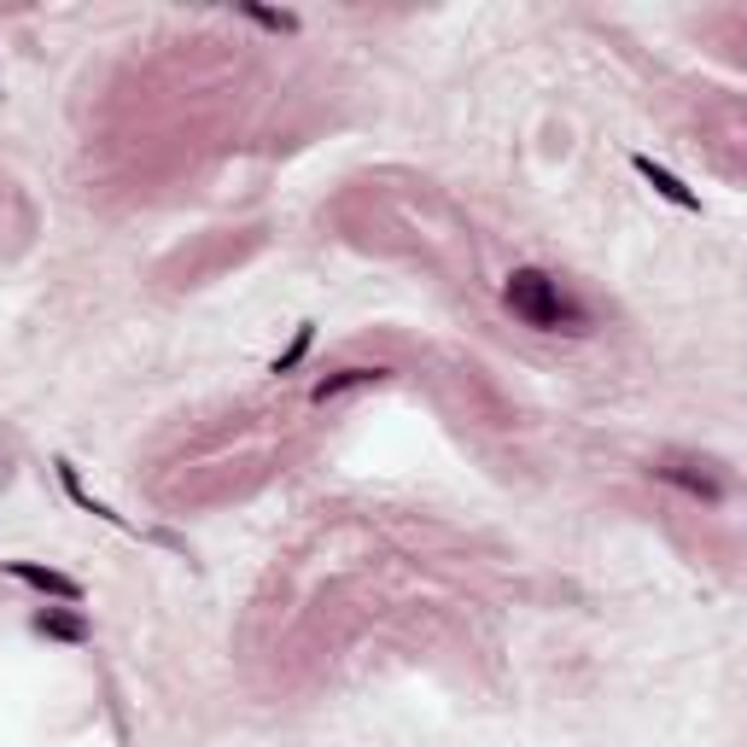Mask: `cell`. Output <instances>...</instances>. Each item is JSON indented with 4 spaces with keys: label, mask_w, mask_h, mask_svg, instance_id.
Wrapping results in <instances>:
<instances>
[{
    "label": "cell",
    "mask_w": 747,
    "mask_h": 747,
    "mask_svg": "<svg viewBox=\"0 0 747 747\" xmlns=\"http://www.w3.org/2000/svg\"><path fill=\"white\" fill-rule=\"evenodd\" d=\"M502 304H508V316L532 333H590L596 328L590 310L549 275V269H514V275L502 281Z\"/></svg>",
    "instance_id": "obj_1"
},
{
    "label": "cell",
    "mask_w": 747,
    "mask_h": 747,
    "mask_svg": "<svg viewBox=\"0 0 747 747\" xmlns=\"http://www.w3.org/2000/svg\"><path fill=\"white\" fill-rule=\"evenodd\" d=\"M654 473L666 485L689 490V497H701V502H724L730 497V473L719 462H707V455H660Z\"/></svg>",
    "instance_id": "obj_2"
},
{
    "label": "cell",
    "mask_w": 747,
    "mask_h": 747,
    "mask_svg": "<svg viewBox=\"0 0 747 747\" xmlns=\"http://www.w3.org/2000/svg\"><path fill=\"white\" fill-rule=\"evenodd\" d=\"M392 363H351V368H333V374H321V380L310 386V403H328V398H345V392H363V386H380V380H392Z\"/></svg>",
    "instance_id": "obj_3"
},
{
    "label": "cell",
    "mask_w": 747,
    "mask_h": 747,
    "mask_svg": "<svg viewBox=\"0 0 747 747\" xmlns=\"http://www.w3.org/2000/svg\"><path fill=\"white\" fill-rule=\"evenodd\" d=\"M7 579L42 590V596H54V602H71V607L82 602V584L71 572H54V567H42V560H7Z\"/></svg>",
    "instance_id": "obj_4"
},
{
    "label": "cell",
    "mask_w": 747,
    "mask_h": 747,
    "mask_svg": "<svg viewBox=\"0 0 747 747\" xmlns=\"http://www.w3.org/2000/svg\"><path fill=\"white\" fill-rule=\"evenodd\" d=\"M54 473H59V485H64V497H71L76 508H82V514H94V520H106V525H117V532H134V537H141V525H129L123 514H117V508L111 502H99L94 497V490L88 485H82V473H76V462H64V455H59V462H54Z\"/></svg>",
    "instance_id": "obj_5"
},
{
    "label": "cell",
    "mask_w": 747,
    "mask_h": 747,
    "mask_svg": "<svg viewBox=\"0 0 747 747\" xmlns=\"http://www.w3.org/2000/svg\"><path fill=\"white\" fill-rule=\"evenodd\" d=\"M631 169H637V176L654 187L660 199H666V205H677V211H701V193H695V187H684V181H677L666 164H654L649 152H637V158H631Z\"/></svg>",
    "instance_id": "obj_6"
},
{
    "label": "cell",
    "mask_w": 747,
    "mask_h": 747,
    "mask_svg": "<svg viewBox=\"0 0 747 747\" xmlns=\"http://www.w3.org/2000/svg\"><path fill=\"white\" fill-rule=\"evenodd\" d=\"M29 625H36V637H54V642H88V619H76V614H54V607H42Z\"/></svg>",
    "instance_id": "obj_7"
},
{
    "label": "cell",
    "mask_w": 747,
    "mask_h": 747,
    "mask_svg": "<svg viewBox=\"0 0 747 747\" xmlns=\"http://www.w3.org/2000/svg\"><path fill=\"white\" fill-rule=\"evenodd\" d=\"M316 345V321H304V328L293 333V345H286L281 356H275V363H269V374H293L298 363H304V351H310Z\"/></svg>",
    "instance_id": "obj_8"
},
{
    "label": "cell",
    "mask_w": 747,
    "mask_h": 747,
    "mask_svg": "<svg viewBox=\"0 0 747 747\" xmlns=\"http://www.w3.org/2000/svg\"><path fill=\"white\" fill-rule=\"evenodd\" d=\"M246 19H251V24H263V29H281V36H293V29H298L293 12H263V7H251Z\"/></svg>",
    "instance_id": "obj_9"
}]
</instances>
